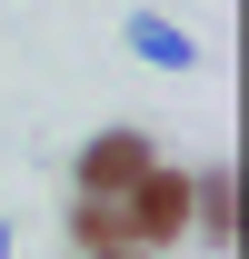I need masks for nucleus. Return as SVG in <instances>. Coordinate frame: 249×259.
Masks as SVG:
<instances>
[{
    "label": "nucleus",
    "instance_id": "f257e3e1",
    "mask_svg": "<svg viewBox=\"0 0 249 259\" xmlns=\"http://www.w3.org/2000/svg\"><path fill=\"white\" fill-rule=\"evenodd\" d=\"M120 229H130V249H170V239L189 229V169H159L150 160L120 190Z\"/></svg>",
    "mask_w": 249,
    "mask_h": 259
},
{
    "label": "nucleus",
    "instance_id": "f03ea898",
    "mask_svg": "<svg viewBox=\"0 0 249 259\" xmlns=\"http://www.w3.org/2000/svg\"><path fill=\"white\" fill-rule=\"evenodd\" d=\"M140 169H150V140H140V130H100L90 150L70 160V180H80V199H120Z\"/></svg>",
    "mask_w": 249,
    "mask_h": 259
},
{
    "label": "nucleus",
    "instance_id": "7ed1b4c3",
    "mask_svg": "<svg viewBox=\"0 0 249 259\" xmlns=\"http://www.w3.org/2000/svg\"><path fill=\"white\" fill-rule=\"evenodd\" d=\"M70 239H80V259H110V249H130L120 199H80V209H70Z\"/></svg>",
    "mask_w": 249,
    "mask_h": 259
},
{
    "label": "nucleus",
    "instance_id": "20e7f679",
    "mask_svg": "<svg viewBox=\"0 0 249 259\" xmlns=\"http://www.w3.org/2000/svg\"><path fill=\"white\" fill-rule=\"evenodd\" d=\"M130 40H140V60H159V70H189V60H199L189 30H170V20H130Z\"/></svg>",
    "mask_w": 249,
    "mask_h": 259
},
{
    "label": "nucleus",
    "instance_id": "39448f33",
    "mask_svg": "<svg viewBox=\"0 0 249 259\" xmlns=\"http://www.w3.org/2000/svg\"><path fill=\"white\" fill-rule=\"evenodd\" d=\"M110 259H159V249H110Z\"/></svg>",
    "mask_w": 249,
    "mask_h": 259
}]
</instances>
